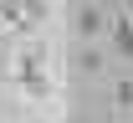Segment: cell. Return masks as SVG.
I'll use <instances>...</instances> for the list:
<instances>
[{
    "mask_svg": "<svg viewBox=\"0 0 133 123\" xmlns=\"http://www.w3.org/2000/svg\"><path fill=\"white\" fill-rule=\"evenodd\" d=\"M16 82L26 92H36V98H46V92H51V82H46V56H41V51H26L16 62Z\"/></svg>",
    "mask_w": 133,
    "mask_h": 123,
    "instance_id": "obj_1",
    "label": "cell"
},
{
    "mask_svg": "<svg viewBox=\"0 0 133 123\" xmlns=\"http://www.w3.org/2000/svg\"><path fill=\"white\" fill-rule=\"evenodd\" d=\"M108 36H113V46H118L123 56H133V21H128V16H123V21L108 16Z\"/></svg>",
    "mask_w": 133,
    "mask_h": 123,
    "instance_id": "obj_2",
    "label": "cell"
},
{
    "mask_svg": "<svg viewBox=\"0 0 133 123\" xmlns=\"http://www.w3.org/2000/svg\"><path fill=\"white\" fill-rule=\"evenodd\" d=\"M102 26H108V16H102L97 5H82V10H77V31H82V36H97Z\"/></svg>",
    "mask_w": 133,
    "mask_h": 123,
    "instance_id": "obj_3",
    "label": "cell"
},
{
    "mask_svg": "<svg viewBox=\"0 0 133 123\" xmlns=\"http://www.w3.org/2000/svg\"><path fill=\"white\" fill-rule=\"evenodd\" d=\"M77 62H82V72H97V67H102V56H97V51H92V46H87V51H82V56H77Z\"/></svg>",
    "mask_w": 133,
    "mask_h": 123,
    "instance_id": "obj_4",
    "label": "cell"
},
{
    "mask_svg": "<svg viewBox=\"0 0 133 123\" xmlns=\"http://www.w3.org/2000/svg\"><path fill=\"white\" fill-rule=\"evenodd\" d=\"M113 98H118L123 108H133V82H118V87H113Z\"/></svg>",
    "mask_w": 133,
    "mask_h": 123,
    "instance_id": "obj_5",
    "label": "cell"
},
{
    "mask_svg": "<svg viewBox=\"0 0 133 123\" xmlns=\"http://www.w3.org/2000/svg\"><path fill=\"white\" fill-rule=\"evenodd\" d=\"M128 21H133V0H128Z\"/></svg>",
    "mask_w": 133,
    "mask_h": 123,
    "instance_id": "obj_6",
    "label": "cell"
}]
</instances>
